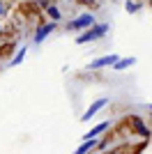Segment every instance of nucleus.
I'll use <instances>...</instances> for the list:
<instances>
[{
	"label": "nucleus",
	"mask_w": 152,
	"mask_h": 154,
	"mask_svg": "<svg viewBox=\"0 0 152 154\" xmlns=\"http://www.w3.org/2000/svg\"><path fill=\"white\" fill-rule=\"evenodd\" d=\"M108 101H111L108 97H101V99H97V101H92V103H90V106H88V110L83 113L81 122H90V120H92V117H95V115H97V113H99L101 108H106V106H108Z\"/></svg>",
	"instance_id": "obj_4"
},
{
	"label": "nucleus",
	"mask_w": 152,
	"mask_h": 154,
	"mask_svg": "<svg viewBox=\"0 0 152 154\" xmlns=\"http://www.w3.org/2000/svg\"><path fill=\"white\" fill-rule=\"evenodd\" d=\"M92 26H97V19H95V14H90V12H81L78 16H74V19L67 23V30H76V32H85L90 30Z\"/></svg>",
	"instance_id": "obj_2"
},
{
	"label": "nucleus",
	"mask_w": 152,
	"mask_h": 154,
	"mask_svg": "<svg viewBox=\"0 0 152 154\" xmlns=\"http://www.w3.org/2000/svg\"><path fill=\"white\" fill-rule=\"evenodd\" d=\"M55 28H58V23H53V21H49V23H42V26L35 30V37H32V42H35V44H42V42H44V39L49 37L51 32L55 30Z\"/></svg>",
	"instance_id": "obj_5"
},
{
	"label": "nucleus",
	"mask_w": 152,
	"mask_h": 154,
	"mask_svg": "<svg viewBox=\"0 0 152 154\" xmlns=\"http://www.w3.org/2000/svg\"><path fill=\"white\" fill-rule=\"evenodd\" d=\"M111 124H113V120H106V122H101V124H97V127H92L88 134L81 138V140H97V136H101L106 129H111Z\"/></svg>",
	"instance_id": "obj_6"
},
{
	"label": "nucleus",
	"mask_w": 152,
	"mask_h": 154,
	"mask_svg": "<svg viewBox=\"0 0 152 154\" xmlns=\"http://www.w3.org/2000/svg\"><path fill=\"white\" fill-rule=\"evenodd\" d=\"M25 53H28V46H21V51L14 53V58L9 60L7 67H16V64H21V62H23V58H25Z\"/></svg>",
	"instance_id": "obj_11"
},
{
	"label": "nucleus",
	"mask_w": 152,
	"mask_h": 154,
	"mask_svg": "<svg viewBox=\"0 0 152 154\" xmlns=\"http://www.w3.org/2000/svg\"><path fill=\"white\" fill-rule=\"evenodd\" d=\"M42 7H46V14L51 16V21H53V23H58V21H62V9H60L58 5H49V2H44Z\"/></svg>",
	"instance_id": "obj_7"
},
{
	"label": "nucleus",
	"mask_w": 152,
	"mask_h": 154,
	"mask_svg": "<svg viewBox=\"0 0 152 154\" xmlns=\"http://www.w3.org/2000/svg\"><path fill=\"white\" fill-rule=\"evenodd\" d=\"M95 147H97V140H83V143H81V145H78V147H76L71 154H90Z\"/></svg>",
	"instance_id": "obj_9"
},
{
	"label": "nucleus",
	"mask_w": 152,
	"mask_h": 154,
	"mask_svg": "<svg viewBox=\"0 0 152 154\" xmlns=\"http://www.w3.org/2000/svg\"><path fill=\"white\" fill-rule=\"evenodd\" d=\"M134 64H136V58H134V55L131 58H122L120 62L113 67V71H125V69H129V67H134Z\"/></svg>",
	"instance_id": "obj_10"
},
{
	"label": "nucleus",
	"mask_w": 152,
	"mask_h": 154,
	"mask_svg": "<svg viewBox=\"0 0 152 154\" xmlns=\"http://www.w3.org/2000/svg\"><path fill=\"white\" fill-rule=\"evenodd\" d=\"M0 32H2V26H0Z\"/></svg>",
	"instance_id": "obj_15"
},
{
	"label": "nucleus",
	"mask_w": 152,
	"mask_h": 154,
	"mask_svg": "<svg viewBox=\"0 0 152 154\" xmlns=\"http://www.w3.org/2000/svg\"><path fill=\"white\" fill-rule=\"evenodd\" d=\"M150 5H152V2H150Z\"/></svg>",
	"instance_id": "obj_16"
},
{
	"label": "nucleus",
	"mask_w": 152,
	"mask_h": 154,
	"mask_svg": "<svg viewBox=\"0 0 152 154\" xmlns=\"http://www.w3.org/2000/svg\"><path fill=\"white\" fill-rule=\"evenodd\" d=\"M5 14H7V5H5V2H0V16H5Z\"/></svg>",
	"instance_id": "obj_13"
},
{
	"label": "nucleus",
	"mask_w": 152,
	"mask_h": 154,
	"mask_svg": "<svg viewBox=\"0 0 152 154\" xmlns=\"http://www.w3.org/2000/svg\"><path fill=\"white\" fill-rule=\"evenodd\" d=\"M129 120H131V127L136 129V131H138L141 136H145V138H150V136H152V134H150V129H147L145 124H143V120H141L138 115H134V117H129Z\"/></svg>",
	"instance_id": "obj_8"
},
{
	"label": "nucleus",
	"mask_w": 152,
	"mask_h": 154,
	"mask_svg": "<svg viewBox=\"0 0 152 154\" xmlns=\"http://www.w3.org/2000/svg\"><path fill=\"white\" fill-rule=\"evenodd\" d=\"M108 30H111V23H97V26H92L90 30L81 32V35L76 37V44L83 46V44H88V42H97V39L106 37Z\"/></svg>",
	"instance_id": "obj_1"
},
{
	"label": "nucleus",
	"mask_w": 152,
	"mask_h": 154,
	"mask_svg": "<svg viewBox=\"0 0 152 154\" xmlns=\"http://www.w3.org/2000/svg\"><path fill=\"white\" fill-rule=\"evenodd\" d=\"M120 55L118 53H111V55H101V58H95L90 64H85V69L88 71H97V69H106V67H115V64L120 62Z\"/></svg>",
	"instance_id": "obj_3"
},
{
	"label": "nucleus",
	"mask_w": 152,
	"mask_h": 154,
	"mask_svg": "<svg viewBox=\"0 0 152 154\" xmlns=\"http://www.w3.org/2000/svg\"><path fill=\"white\" fill-rule=\"evenodd\" d=\"M141 7H143V2H125V9H127L129 14H136Z\"/></svg>",
	"instance_id": "obj_12"
},
{
	"label": "nucleus",
	"mask_w": 152,
	"mask_h": 154,
	"mask_svg": "<svg viewBox=\"0 0 152 154\" xmlns=\"http://www.w3.org/2000/svg\"><path fill=\"white\" fill-rule=\"evenodd\" d=\"M147 110H150V113H152V103H147Z\"/></svg>",
	"instance_id": "obj_14"
}]
</instances>
